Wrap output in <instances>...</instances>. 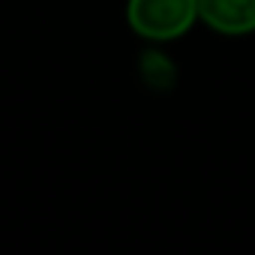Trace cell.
Returning <instances> with one entry per match:
<instances>
[{
    "mask_svg": "<svg viewBox=\"0 0 255 255\" xmlns=\"http://www.w3.org/2000/svg\"><path fill=\"white\" fill-rule=\"evenodd\" d=\"M198 18L225 36L255 30V0H198Z\"/></svg>",
    "mask_w": 255,
    "mask_h": 255,
    "instance_id": "obj_2",
    "label": "cell"
},
{
    "mask_svg": "<svg viewBox=\"0 0 255 255\" xmlns=\"http://www.w3.org/2000/svg\"><path fill=\"white\" fill-rule=\"evenodd\" d=\"M198 18V0H129L126 21L150 42L180 39Z\"/></svg>",
    "mask_w": 255,
    "mask_h": 255,
    "instance_id": "obj_1",
    "label": "cell"
}]
</instances>
